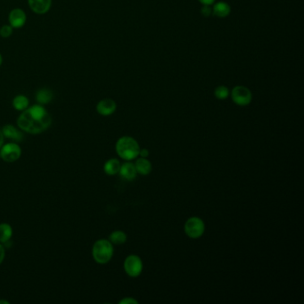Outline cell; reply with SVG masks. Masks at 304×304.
<instances>
[{
	"label": "cell",
	"instance_id": "obj_4",
	"mask_svg": "<svg viewBox=\"0 0 304 304\" xmlns=\"http://www.w3.org/2000/svg\"><path fill=\"white\" fill-rule=\"evenodd\" d=\"M205 230L204 222L198 217L189 218L185 224V232L190 238H199Z\"/></svg>",
	"mask_w": 304,
	"mask_h": 304
},
{
	"label": "cell",
	"instance_id": "obj_22",
	"mask_svg": "<svg viewBox=\"0 0 304 304\" xmlns=\"http://www.w3.org/2000/svg\"><path fill=\"white\" fill-rule=\"evenodd\" d=\"M201 13L203 16L208 17L212 13V9L210 8L209 5H203L201 9Z\"/></svg>",
	"mask_w": 304,
	"mask_h": 304
},
{
	"label": "cell",
	"instance_id": "obj_23",
	"mask_svg": "<svg viewBox=\"0 0 304 304\" xmlns=\"http://www.w3.org/2000/svg\"><path fill=\"white\" fill-rule=\"evenodd\" d=\"M120 304H137V301L135 300V299H133V298H130V297H127V298H124V299H122V300L120 301Z\"/></svg>",
	"mask_w": 304,
	"mask_h": 304
},
{
	"label": "cell",
	"instance_id": "obj_5",
	"mask_svg": "<svg viewBox=\"0 0 304 304\" xmlns=\"http://www.w3.org/2000/svg\"><path fill=\"white\" fill-rule=\"evenodd\" d=\"M22 149L15 142H10L0 148V157L6 163L16 162L21 157Z\"/></svg>",
	"mask_w": 304,
	"mask_h": 304
},
{
	"label": "cell",
	"instance_id": "obj_19",
	"mask_svg": "<svg viewBox=\"0 0 304 304\" xmlns=\"http://www.w3.org/2000/svg\"><path fill=\"white\" fill-rule=\"evenodd\" d=\"M109 241L111 242V244H124L125 242L127 241V236H126L124 232L121 231V230H116V231L112 232L110 235Z\"/></svg>",
	"mask_w": 304,
	"mask_h": 304
},
{
	"label": "cell",
	"instance_id": "obj_25",
	"mask_svg": "<svg viewBox=\"0 0 304 304\" xmlns=\"http://www.w3.org/2000/svg\"><path fill=\"white\" fill-rule=\"evenodd\" d=\"M138 155H140L143 158H146V157L149 155V151L147 150V149H145V148L141 149V150L139 151V154Z\"/></svg>",
	"mask_w": 304,
	"mask_h": 304
},
{
	"label": "cell",
	"instance_id": "obj_16",
	"mask_svg": "<svg viewBox=\"0 0 304 304\" xmlns=\"http://www.w3.org/2000/svg\"><path fill=\"white\" fill-rule=\"evenodd\" d=\"M13 236V228L7 223L0 224V243L6 244Z\"/></svg>",
	"mask_w": 304,
	"mask_h": 304
},
{
	"label": "cell",
	"instance_id": "obj_9",
	"mask_svg": "<svg viewBox=\"0 0 304 304\" xmlns=\"http://www.w3.org/2000/svg\"><path fill=\"white\" fill-rule=\"evenodd\" d=\"M28 4L34 13L44 14L51 8L52 0H28Z\"/></svg>",
	"mask_w": 304,
	"mask_h": 304
},
{
	"label": "cell",
	"instance_id": "obj_6",
	"mask_svg": "<svg viewBox=\"0 0 304 304\" xmlns=\"http://www.w3.org/2000/svg\"><path fill=\"white\" fill-rule=\"evenodd\" d=\"M231 98L233 102L237 105L245 106L252 102L253 95L246 87L236 86L232 90Z\"/></svg>",
	"mask_w": 304,
	"mask_h": 304
},
{
	"label": "cell",
	"instance_id": "obj_18",
	"mask_svg": "<svg viewBox=\"0 0 304 304\" xmlns=\"http://www.w3.org/2000/svg\"><path fill=\"white\" fill-rule=\"evenodd\" d=\"M52 99H53V94L51 91L47 89L39 90L36 94V100L39 104H47L50 103Z\"/></svg>",
	"mask_w": 304,
	"mask_h": 304
},
{
	"label": "cell",
	"instance_id": "obj_29",
	"mask_svg": "<svg viewBox=\"0 0 304 304\" xmlns=\"http://www.w3.org/2000/svg\"><path fill=\"white\" fill-rule=\"evenodd\" d=\"M2 63H3V57H2V55L0 54V66L2 65Z\"/></svg>",
	"mask_w": 304,
	"mask_h": 304
},
{
	"label": "cell",
	"instance_id": "obj_27",
	"mask_svg": "<svg viewBox=\"0 0 304 304\" xmlns=\"http://www.w3.org/2000/svg\"><path fill=\"white\" fill-rule=\"evenodd\" d=\"M4 135H3V133H2V130L0 129V148L4 145Z\"/></svg>",
	"mask_w": 304,
	"mask_h": 304
},
{
	"label": "cell",
	"instance_id": "obj_10",
	"mask_svg": "<svg viewBox=\"0 0 304 304\" xmlns=\"http://www.w3.org/2000/svg\"><path fill=\"white\" fill-rule=\"evenodd\" d=\"M116 103L112 99H105L99 101L97 105V111L101 115L109 116L116 111Z\"/></svg>",
	"mask_w": 304,
	"mask_h": 304
},
{
	"label": "cell",
	"instance_id": "obj_15",
	"mask_svg": "<svg viewBox=\"0 0 304 304\" xmlns=\"http://www.w3.org/2000/svg\"><path fill=\"white\" fill-rule=\"evenodd\" d=\"M120 161L118 159L111 158L108 160L103 165V171L109 176H113L119 173L120 169Z\"/></svg>",
	"mask_w": 304,
	"mask_h": 304
},
{
	"label": "cell",
	"instance_id": "obj_13",
	"mask_svg": "<svg viewBox=\"0 0 304 304\" xmlns=\"http://www.w3.org/2000/svg\"><path fill=\"white\" fill-rule=\"evenodd\" d=\"M230 12H231V8L229 4L222 1L216 3L212 8V13L214 14L215 16L219 18L227 17L229 15Z\"/></svg>",
	"mask_w": 304,
	"mask_h": 304
},
{
	"label": "cell",
	"instance_id": "obj_3",
	"mask_svg": "<svg viewBox=\"0 0 304 304\" xmlns=\"http://www.w3.org/2000/svg\"><path fill=\"white\" fill-rule=\"evenodd\" d=\"M113 254L112 244L109 240L99 239L95 243L92 248V255L96 262L99 264L108 263Z\"/></svg>",
	"mask_w": 304,
	"mask_h": 304
},
{
	"label": "cell",
	"instance_id": "obj_2",
	"mask_svg": "<svg viewBox=\"0 0 304 304\" xmlns=\"http://www.w3.org/2000/svg\"><path fill=\"white\" fill-rule=\"evenodd\" d=\"M115 149L120 158L125 161H131L133 159L137 158L140 147L133 137L125 136L119 138L116 143Z\"/></svg>",
	"mask_w": 304,
	"mask_h": 304
},
{
	"label": "cell",
	"instance_id": "obj_28",
	"mask_svg": "<svg viewBox=\"0 0 304 304\" xmlns=\"http://www.w3.org/2000/svg\"><path fill=\"white\" fill-rule=\"evenodd\" d=\"M9 304L10 303H9L8 301L0 300V304Z\"/></svg>",
	"mask_w": 304,
	"mask_h": 304
},
{
	"label": "cell",
	"instance_id": "obj_12",
	"mask_svg": "<svg viewBox=\"0 0 304 304\" xmlns=\"http://www.w3.org/2000/svg\"><path fill=\"white\" fill-rule=\"evenodd\" d=\"M2 133L4 137L14 142H21L23 138L22 133L12 124L4 125L2 129Z\"/></svg>",
	"mask_w": 304,
	"mask_h": 304
},
{
	"label": "cell",
	"instance_id": "obj_1",
	"mask_svg": "<svg viewBox=\"0 0 304 304\" xmlns=\"http://www.w3.org/2000/svg\"><path fill=\"white\" fill-rule=\"evenodd\" d=\"M51 116L42 104H35L22 111L17 120L18 127L30 134H39L50 127Z\"/></svg>",
	"mask_w": 304,
	"mask_h": 304
},
{
	"label": "cell",
	"instance_id": "obj_14",
	"mask_svg": "<svg viewBox=\"0 0 304 304\" xmlns=\"http://www.w3.org/2000/svg\"><path fill=\"white\" fill-rule=\"evenodd\" d=\"M137 172L140 175H148L152 171V164L146 158L137 159V162L134 163Z\"/></svg>",
	"mask_w": 304,
	"mask_h": 304
},
{
	"label": "cell",
	"instance_id": "obj_21",
	"mask_svg": "<svg viewBox=\"0 0 304 304\" xmlns=\"http://www.w3.org/2000/svg\"><path fill=\"white\" fill-rule=\"evenodd\" d=\"M13 28L11 25H3L0 29V36L4 39H7L13 34Z\"/></svg>",
	"mask_w": 304,
	"mask_h": 304
},
{
	"label": "cell",
	"instance_id": "obj_26",
	"mask_svg": "<svg viewBox=\"0 0 304 304\" xmlns=\"http://www.w3.org/2000/svg\"><path fill=\"white\" fill-rule=\"evenodd\" d=\"M199 1L203 5H210V4H213L215 2V0H199Z\"/></svg>",
	"mask_w": 304,
	"mask_h": 304
},
{
	"label": "cell",
	"instance_id": "obj_17",
	"mask_svg": "<svg viewBox=\"0 0 304 304\" xmlns=\"http://www.w3.org/2000/svg\"><path fill=\"white\" fill-rule=\"evenodd\" d=\"M29 99L23 95H18L13 100V106L17 111H23L29 107Z\"/></svg>",
	"mask_w": 304,
	"mask_h": 304
},
{
	"label": "cell",
	"instance_id": "obj_24",
	"mask_svg": "<svg viewBox=\"0 0 304 304\" xmlns=\"http://www.w3.org/2000/svg\"><path fill=\"white\" fill-rule=\"evenodd\" d=\"M4 255H5V251H4V246L2 245V244H0V264L4 261Z\"/></svg>",
	"mask_w": 304,
	"mask_h": 304
},
{
	"label": "cell",
	"instance_id": "obj_8",
	"mask_svg": "<svg viewBox=\"0 0 304 304\" xmlns=\"http://www.w3.org/2000/svg\"><path fill=\"white\" fill-rule=\"evenodd\" d=\"M27 16L23 10L20 8H14L10 12L8 16V21L10 25L13 27V29H19L22 28V26L25 24Z\"/></svg>",
	"mask_w": 304,
	"mask_h": 304
},
{
	"label": "cell",
	"instance_id": "obj_20",
	"mask_svg": "<svg viewBox=\"0 0 304 304\" xmlns=\"http://www.w3.org/2000/svg\"><path fill=\"white\" fill-rule=\"evenodd\" d=\"M215 97L219 100L227 99L229 96V90L226 86H218L215 89Z\"/></svg>",
	"mask_w": 304,
	"mask_h": 304
},
{
	"label": "cell",
	"instance_id": "obj_11",
	"mask_svg": "<svg viewBox=\"0 0 304 304\" xmlns=\"http://www.w3.org/2000/svg\"><path fill=\"white\" fill-rule=\"evenodd\" d=\"M119 173H120V175L121 176L123 179H125L126 180H129V181L135 180L137 174V170H136V167H135V164L130 163L129 161L120 165V172H119Z\"/></svg>",
	"mask_w": 304,
	"mask_h": 304
},
{
	"label": "cell",
	"instance_id": "obj_7",
	"mask_svg": "<svg viewBox=\"0 0 304 304\" xmlns=\"http://www.w3.org/2000/svg\"><path fill=\"white\" fill-rule=\"evenodd\" d=\"M125 272L131 278H137L141 274L143 270V262L140 257L137 255H129L125 259Z\"/></svg>",
	"mask_w": 304,
	"mask_h": 304
}]
</instances>
